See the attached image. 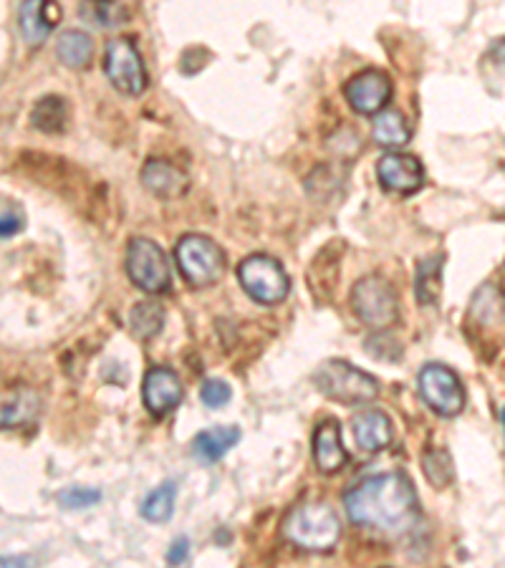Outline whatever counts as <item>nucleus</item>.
<instances>
[{
    "label": "nucleus",
    "mask_w": 505,
    "mask_h": 568,
    "mask_svg": "<svg viewBox=\"0 0 505 568\" xmlns=\"http://www.w3.org/2000/svg\"><path fill=\"white\" fill-rule=\"evenodd\" d=\"M344 508L351 523L387 536L412 531L420 515L415 488L402 473H382L362 480L344 495Z\"/></svg>",
    "instance_id": "nucleus-1"
},
{
    "label": "nucleus",
    "mask_w": 505,
    "mask_h": 568,
    "mask_svg": "<svg viewBox=\"0 0 505 568\" xmlns=\"http://www.w3.org/2000/svg\"><path fill=\"white\" fill-rule=\"evenodd\" d=\"M283 533L293 546L311 553H329L339 543L341 526L334 510L324 503L298 505L283 521Z\"/></svg>",
    "instance_id": "nucleus-2"
},
{
    "label": "nucleus",
    "mask_w": 505,
    "mask_h": 568,
    "mask_svg": "<svg viewBox=\"0 0 505 568\" xmlns=\"http://www.w3.org/2000/svg\"><path fill=\"white\" fill-rule=\"evenodd\" d=\"M314 384L324 397L346 404V407L374 402L379 394V382L372 374L351 367L349 361L341 359L324 361L314 372Z\"/></svg>",
    "instance_id": "nucleus-3"
},
{
    "label": "nucleus",
    "mask_w": 505,
    "mask_h": 568,
    "mask_svg": "<svg viewBox=\"0 0 505 568\" xmlns=\"http://www.w3.org/2000/svg\"><path fill=\"white\" fill-rule=\"evenodd\" d=\"M175 261L192 288L213 286L225 273V253L220 245L197 233L182 235L175 248Z\"/></svg>",
    "instance_id": "nucleus-4"
},
{
    "label": "nucleus",
    "mask_w": 505,
    "mask_h": 568,
    "mask_svg": "<svg viewBox=\"0 0 505 568\" xmlns=\"http://www.w3.org/2000/svg\"><path fill=\"white\" fill-rule=\"evenodd\" d=\"M127 276L139 291L152 296H162L172 288V268L165 250L149 238L129 240Z\"/></svg>",
    "instance_id": "nucleus-5"
},
{
    "label": "nucleus",
    "mask_w": 505,
    "mask_h": 568,
    "mask_svg": "<svg viewBox=\"0 0 505 568\" xmlns=\"http://www.w3.org/2000/svg\"><path fill=\"white\" fill-rule=\"evenodd\" d=\"M238 281L243 291L261 306H276L286 301L291 291L286 271L271 255H250L238 266Z\"/></svg>",
    "instance_id": "nucleus-6"
},
{
    "label": "nucleus",
    "mask_w": 505,
    "mask_h": 568,
    "mask_svg": "<svg viewBox=\"0 0 505 568\" xmlns=\"http://www.w3.org/2000/svg\"><path fill=\"white\" fill-rule=\"evenodd\" d=\"M351 308L374 331L389 329L399 319L397 293L379 276H367L354 286V291H351Z\"/></svg>",
    "instance_id": "nucleus-7"
},
{
    "label": "nucleus",
    "mask_w": 505,
    "mask_h": 568,
    "mask_svg": "<svg viewBox=\"0 0 505 568\" xmlns=\"http://www.w3.org/2000/svg\"><path fill=\"white\" fill-rule=\"evenodd\" d=\"M104 71H107L114 89H119L122 94L139 96L147 91V69H144V61L139 56L137 46L129 38H114V41L107 43Z\"/></svg>",
    "instance_id": "nucleus-8"
},
{
    "label": "nucleus",
    "mask_w": 505,
    "mask_h": 568,
    "mask_svg": "<svg viewBox=\"0 0 505 568\" xmlns=\"http://www.w3.org/2000/svg\"><path fill=\"white\" fill-rule=\"evenodd\" d=\"M420 394L432 412L442 417H455L465 409V387L460 377L445 364H425L420 369Z\"/></svg>",
    "instance_id": "nucleus-9"
},
{
    "label": "nucleus",
    "mask_w": 505,
    "mask_h": 568,
    "mask_svg": "<svg viewBox=\"0 0 505 568\" xmlns=\"http://www.w3.org/2000/svg\"><path fill=\"white\" fill-rule=\"evenodd\" d=\"M344 94L354 112L364 114V117H374L382 109H387L389 99H392V81L384 71L367 69L346 84Z\"/></svg>",
    "instance_id": "nucleus-10"
},
{
    "label": "nucleus",
    "mask_w": 505,
    "mask_h": 568,
    "mask_svg": "<svg viewBox=\"0 0 505 568\" xmlns=\"http://www.w3.org/2000/svg\"><path fill=\"white\" fill-rule=\"evenodd\" d=\"M377 180L387 192L397 195H412L425 182V167L412 154L387 152L377 162Z\"/></svg>",
    "instance_id": "nucleus-11"
},
{
    "label": "nucleus",
    "mask_w": 505,
    "mask_h": 568,
    "mask_svg": "<svg viewBox=\"0 0 505 568\" xmlns=\"http://www.w3.org/2000/svg\"><path fill=\"white\" fill-rule=\"evenodd\" d=\"M142 397L144 407L149 409V415L167 417L170 412H175V409L180 407L182 397H185V389H182L180 377H177L172 369L155 367L149 369L147 377H144Z\"/></svg>",
    "instance_id": "nucleus-12"
},
{
    "label": "nucleus",
    "mask_w": 505,
    "mask_h": 568,
    "mask_svg": "<svg viewBox=\"0 0 505 568\" xmlns=\"http://www.w3.org/2000/svg\"><path fill=\"white\" fill-rule=\"evenodd\" d=\"M61 21V8L56 0H23L18 13V26L28 46L38 48L46 43L48 33Z\"/></svg>",
    "instance_id": "nucleus-13"
},
{
    "label": "nucleus",
    "mask_w": 505,
    "mask_h": 568,
    "mask_svg": "<svg viewBox=\"0 0 505 568\" xmlns=\"http://www.w3.org/2000/svg\"><path fill=\"white\" fill-rule=\"evenodd\" d=\"M354 440L364 452H382L392 445V420L382 409H364L351 422Z\"/></svg>",
    "instance_id": "nucleus-14"
},
{
    "label": "nucleus",
    "mask_w": 505,
    "mask_h": 568,
    "mask_svg": "<svg viewBox=\"0 0 505 568\" xmlns=\"http://www.w3.org/2000/svg\"><path fill=\"white\" fill-rule=\"evenodd\" d=\"M142 185L144 190L157 197H180L190 187V177L172 162L149 160L142 167Z\"/></svg>",
    "instance_id": "nucleus-15"
},
{
    "label": "nucleus",
    "mask_w": 505,
    "mask_h": 568,
    "mask_svg": "<svg viewBox=\"0 0 505 568\" xmlns=\"http://www.w3.org/2000/svg\"><path fill=\"white\" fill-rule=\"evenodd\" d=\"M314 460H316V468L326 475L339 473V470L346 465V460H349L344 445H341V427L336 420H326L316 427Z\"/></svg>",
    "instance_id": "nucleus-16"
},
{
    "label": "nucleus",
    "mask_w": 505,
    "mask_h": 568,
    "mask_svg": "<svg viewBox=\"0 0 505 568\" xmlns=\"http://www.w3.org/2000/svg\"><path fill=\"white\" fill-rule=\"evenodd\" d=\"M41 415V399L33 389L18 387L0 397V430H16L36 422Z\"/></svg>",
    "instance_id": "nucleus-17"
},
{
    "label": "nucleus",
    "mask_w": 505,
    "mask_h": 568,
    "mask_svg": "<svg viewBox=\"0 0 505 568\" xmlns=\"http://www.w3.org/2000/svg\"><path fill=\"white\" fill-rule=\"evenodd\" d=\"M240 442L238 427H213V430H202L200 435L192 440V452L200 457L202 462H218L233 450Z\"/></svg>",
    "instance_id": "nucleus-18"
},
{
    "label": "nucleus",
    "mask_w": 505,
    "mask_h": 568,
    "mask_svg": "<svg viewBox=\"0 0 505 568\" xmlns=\"http://www.w3.org/2000/svg\"><path fill=\"white\" fill-rule=\"evenodd\" d=\"M442 268H445V255L437 253L417 263L415 271V296L420 306H437L442 293Z\"/></svg>",
    "instance_id": "nucleus-19"
},
{
    "label": "nucleus",
    "mask_w": 505,
    "mask_h": 568,
    "mask_svg": "<svg viewBox=\"0 0 505 568\" xmlns=\"http://www.w3.org/2000/svg\"><path fill=\"white\" fill-rule=\"evenodd\" d=\"M374 142L382 144L387 149H399L412 139V129L407 124V119L402 117L394 109H382L379 114H374Z\"/></svg>",
    "instance_id": "nucleus-20"
},
{
    "label": "nucleus",
    "mask_w": 505,
    "mask_h": 568,
    "mask_svg": "<svg viewBox=\"0 0 505 568\" xmlns=\"http://www.w3.org/2000/svg\"><path fill=\"white\" fill-rule=\"evenodd\" d=\"M79 13L89 26L101 28V31L119 28L129 21V11L122 0H84Z\"/></svg>",
    "instance_id": "nucleus-21"
},
{
    "label": "nucleus",
    "mask_w": 505,
    "mask_h": 568,
    "mask_svg": "<svg viewBox=\"0 0 505 568\" xmlns=\"http://www.w3.org/2000/svg\"><path fill=\"white\" fill-rule=\"evenodd\" d=\"M31 124L43 134H61L69 124V107L61 96H43L31 112Z\"/></svg>",
    "instance_id": "nucleus-22"
},
{
    "label": "nucleus",
    "mask_w": 505,
    "mask_h": 568,
    "mask_svg": "<svg viewBox=\"0 0 505 568\" xmlns=\"http://www.w3.org/2000/svg\"><path fill=\"white\" fill-rule=\"evenodd\" d=\"M94 54V41L89 33L84 31H66L61 33L59 43H56V56L69 69H86Z\"/></svg>",
    "instance_id": "nucleus-23"
},
{
    "label": "nucleus",
    "mask_w": 505,
    "mask_h": 568,
    "mask_svg": "<svg viewBox=\"0 0 505 568\" xmlns=\"http://www.w3.org/2000/svg\"><path fill=\"white\" fill-rule=\"evenodd\" d=\"M165 326V308L160 303L152 301H142L132 308L129 314V329H132L134 339L139 341H149L155 339L157 334Z\"/></svg>",
    "instance_id": "nucleus-24"
},
{
    "label": "nucleus",
    "mask_w": 505,
    "mask_h": 568,
    "mask_svg": "<svg viewBox=\"0 0 505 568\" xmlns=\"http://www.w3.org/2000/svg\"><path fill=\"white\" fill-rule=\"evenodd\" d=\"M473 316L480 324H498L505 316V293L495 283H485L473 296Z\"/></svg>",
    "instance_id": "nucleus-25"
},
{
    "label": "nucleus",
    "mask_w": 505,
    "mask_h": 568,
    "mask_svg": "<svg viewBox=\"0 0 505 568\" xmlns=\"http://www.w3.org/2000/svg\"><path fill=\"white\" fill-rule=\"evenodd\" d=\"M175 498L177 483L167 480V483H162L160 488H155L144 498L142 515L152 523H167L172 518V510H175Z\"/></svg>",
    "instance_id": "nucleus-26"
},
{
    "label": "nucleus",
    "mask_w": 505,
    "mask_h": 568,
    "mask_svg": "<svg viewBox=\"0 0 505 568\" xmlns=\"http://www.w3.org/2000/svg\"><path fill=\"white\" fill-rule=\"evenodd\" d=\"M422 470H425L427 480L437 488H447L455 478V468H452V460L445 450H427L422 455Z\"/></svg>",
    "instance_id": "nucleus-27"
},
{
    "label": "nucleus",
    "mask_w": 505,
    "mask_h": 568,
    "mask_svg": "<svg viewBox=\"0 0 505 568\" xmlns=\"http://www.w3.org/2000/svg\"><path fill=\"white\" fill-rule=\"evenodd\" d=\"M26 225V215L16 200H3L0 197V238H13Z\"/></svg>",
    "instance_id": "nucleus-28"
},
{
    "label": "nucleus",
    "mask_w": 505,
    "mask_h": 568,
    "mask_svg": "<svg viewBox=\"0 0 505 568\" xmlns=\"http://www.w3.org/2000/svg\"><path fill=\"white\" fill-rule=\"evenodd\" d=\"M230 397H233V389H230L228 382H223V379H208L200 389L202 404L210 409L225 407V404L230 402Z\"/></svg>",
    "instance_id": "nucleus-29"
},
{
    "label": "nucleus",
    "mask_w": 505,
    "mask_h": 568,
    "mask_svg": "<svg viewBox=\"0 0 505 568\" xmlns=\"http://www.w3.org/2000/svg\"><path fill=\"white\" fill-rule=\"evenodd\" d=\"M101 500L99 490H91V488H69L64 493H59V503L61 508L66 510H84L91 508Z\"/></svg>",
    "instance_id": "nucleus-30"
},
{
    "label": "nucleus",
    "mask_w": 505,
    "mask_h": 568,
    "mask_svg": "<svg viewBox=\"0 0 505 568\" xmlns=\"http://www.w3.org/2000/svg\"><path fill=\"white\" fill-rule=\"evenodd\" d=\"M187 556H190V541L182 536V538H177V541L172 543L170 551H167V561L177 566V563H185Z\"/></svg>",
    "instance_id": "nucleus-31"
},
{
    "label": "nucleus",
    "mask_w": 505,
    "mask_h": 568,
    "mask_svg": "<svg viewBox=\"0 0 505 568\" xmlns=\"http://www.w3.org/2000/svg\"><path fill=\"white\" fill-rule=\"evenodd\" d=\"M490 54H493V59L498 61V64H505V38H500V41L495 43Z\"/></svg>",
    "instance_id": "nucleus-32"
},
{
    "label": "nucleus",
    "mask_w": 505,
    "mask_h": 568,
    "mask_svg": "<svg viewBox=\"0 0 505 568\" xmlns=\"http://www.w3.org/2000/svg\"><path fill=\"white\" fill-rule=\"evenodd\" d=\"M0 566H28V561L18 556H0Z\"/></svg>",
    "instance_id": "nucleus-33"
},
{
    "label": "nucleus",
    "mask_w": 505,
    "mask_h": 568,
    "mask_svg": "<svg viewBox=\"0 0 505 568\" xmlns=\"http://www.w3.org/2000/svg\"><path fill=\"white\" fill-rule=\"evenodd\" d=\"M503 430H505V409H503Z\"/></svg>",
    "instance_id": "nucleus-34"
}]
</instances>
